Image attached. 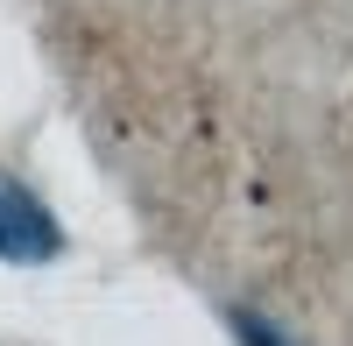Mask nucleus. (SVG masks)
I'll list each match as a JSON object with an SVG mask.
<instances>
[{"label":"nucleus","mask_w":353,"mask_h":346,"mask_svg":"<svg viewBox=\"0 0 353 346\" xmlns=\"http://www.w3.org/2000/svg\"><path fill=\"white\" fill-rule=\"evenodd\" d=\"M64 247H71V234L50 212V198H36L21 177H0V262L8 269H50Z\"/></svg>","instance_id":"nucleus-1"},{"label":"nucleus","mask_w":353,"mask_h":346,"mask_svg":"<svg viewBox=\"0 0 353 346\" xmlns=\"http://www.w3.org/2000/svg\"><path fill=\"white\" fill-rule=\"evenodd\" d=\"M219 318H226L233 346H297V339H290V332H283V325L269 318V311H254V304H226Z\"/></svg>","instance_id":"nucleus-2"}]
</instances>
